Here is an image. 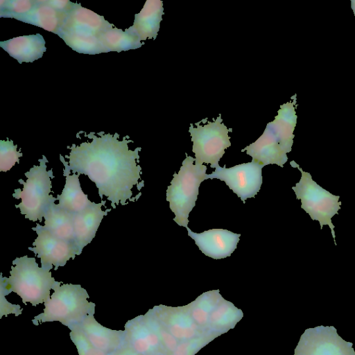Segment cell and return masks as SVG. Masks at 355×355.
I'll list each match as a JSON object with an SVG mask.
<instances>
[{
    "label": "cell",
    "mask_w": 355,
    "mask_h": 355,
    "mask_svg": "<svg viewBox=\"0 0 355 355\" xmlns=\"http://www.w3.org/2000/svg\"><path fill=\"white\" fill-rule=\"evenodd\" d=\"M221 115L214 121L205 125L196 123V128L191 124L189 132L193 142L192 151L195 154V164H210L216 168L220 159L225 154V150L231 146L229 130L224 123Z\"/></svg>",
    "instance_id": "52a82bcc"
},
{
    "label": "cell",
    "mask_w": 355,
    "mask_h": 355,
    "mask_svg": "<svg viewBox=\"0 0 355 355\" xmlns=\"http://www.w3.org/2000/svg\"><path fill=\"white\" fill-rule=\"evenodd\" d=\"M9 277L1 274L0 292L5 295L17 293L26 304L33 306L45 303L50 299V291L59 284L51 276L50 270L39 267L35 258L27 255L12 261Z\"/></svg>",
    "instance_id": "7a4b0ae2"
},
{
    "label": "cell",
    "mask_w": 355,
    "mask_h": 355,
    "mask_svg": "<svg viewBox=\"0 0 355 355\" xmlns=\"http://www.w3.org/2000/svg\"><path fill=\"white\" fill-rule=\"evenodd\" d=\"M295 103V98L292 102L280 105L275 119L266 125L274 133L286 153L291 151L295 137L293 131L297 123Z\"/></svg>",
    "instance_id": "ffe728a7"
},
{
    "label": "cell",
    "mask_w": 355,
    "mask_h": 355,
    "mask_svg": "<svg viewBox=\"0 0 355 355\" xmlns=\"http://www.w3.org/2000/svg\"><path fill=\"white\" fill-rule=\"evenodd\" d=\"M163 14L162 1L147 0L140 12L135 15L133 25L128 29L135 33L141 41L155 39Z\"/></svg>",
    "instance_id": "ac0fdd59"
},
{
    "label": "cell",
    "mask_w": 355,
    "mask_h": 355,
    "mask_svg": "<svg viewBox=\"0 0 355 355\" xmlns=\"http://www.w3.org/2000/svg\"><path fill=\"white\" fill-rule=\"evenodd\" d=\"M36 225L32 230L36 232L37 236L32 244L33 247H29L28 250L40 259L43 269L50 270L54 266L56 270L71 258L73 259L76 255H79L74 243L54 236L38 223Z\"/></svg>",
    "instance_id": "30bf717a"
},
{
    "label": "cell",
    "mask_w": 355,
    "mask_h": 355,
    "mask_svg": "<svg viewBox=\"0 0 355 355\" xmlns=\"http://www.w3.org/2000/svg\"><path fill=\"white\" fill-rule=\"evenodd\" d=\"M351 8L354 12V16H355V0L351 1Z\"/></svg>",
    "instance_id": "e575fe53"
},
{
    "label": "cell",
    "mask_w": 355,
    "mask_h": 355,
    "mask_svg": "<svg viewBox=\"0 0 355 355\" xmlns=\"http://www.w3.org/2000/svg\"><path fill=\"white\" fill-rule=\"evenodd\" d=\"M66 15L52 7L48 1H35L33 9L17 19L57 34Z\"/></svg>",
    "instance_id": "44dd1931"
},
{
    "label": "cell",
    "mask_w": 355,
    "mask_h": 355,
    "mask_svg": "<svg viewBox=\"0 0 355 355\" xmlns=\"http://www.w3.org/2000/svg\"><path fill=\"white\" fill-rule=\"evenodd\" d=\"M290 164L293 168H297L302 174L300 181L292 187L296 198L301 200V208L309 214L312 220L319 221L321 230L324 225L329 227L336 245L335 226L331 218L334 215L338 214L340 209V196H335L321 187L313 180L311 174L303 171L295 162L292 161Z\"/></svg>",
    "instance_id": "8992f818"
},
{
    "label": "cell",
    "mask_w": 355,
    "mask_h": 355,
    "mask_svg": "<svg viewBox=\"0 0 355 355\" xmlns=\"http://www.w3.org/2000/svg\"><path fill=\"white\" fill-rule=\"evenodd\" d=\"M87 136L90 141L68 146L70 153L65 156L68 162L60 155L64 168L88 176L95 183L101 198L105 196L112 208L119 203L125 205L131 200L133 186L139 185L141 168L137 162L141 148L130 150L128 144L132 140L126 137L119 140L118 133L90 132Z\"/></svg>",
    "instance_id": "6da1fadb"
},
{
    "label": "cell",
    "mask_w": 355,
    "mask_h": 355,
    "mask_svg": "<svg viewBox=\"0 0 355 355\" xmlns=\"http://www.w3.org/2000/svg\"><path fill=\"white\" fill-rule=\"evenodd\" d=\"M105 201L93 203L84 210L73 215L74 227V243L81 254L83 249L94 238L97 230L107 213L110 210L103 211L101 207Z\"/></svg>",
    "instance_id": "5bb4252c"
},
{
    "label": "cell",
    "mask_w": 355,
    "mask_h": 355,
    "mask_svg": "<svg viewBox=\"0 0 355 355\" xmlns=\"http://www.w3.org/2000/svg\"><path fill=\"white\" fill-rule=\"evenodd\" d=\"M63 175L66 182L62 193L57 195L58 200V207L71 214H76L91 205L93 202L88 199L80 187L79 175L71 174L67 169L63 170Z\"/></svg>",
    "instance_id": "d6986e66"
},
{
    "label": "cell",
    "mask_w": 355,
    "mask_h": 355,
    "mask_svg": "<svg viewBox=\"0 0 355 355\" xmlns=\"http://www.w3.org/2000/svg\"><path fill=\"white\" fill-rule=\"evenodd\" d=\"M167 327V331L175 338L189 340L198 333V324L187 313L184 311L166 312L160 316Z\"/></svg>",
    "instance_id": "cb8c5ba5"
},
{
    "label": "cell",
    "mask_w": 355,
    "mask_h": 355,
    "mask_svg": "<svg viewBox=\"0 0 355 355\" xmlns=\"http://www.w3.org/2000/svg\"><path fill=\"white\" fill-rule=\"evenodd\" d=\"M53 290L54 293L44 303V312L32 320L35 325L58 321L69 328L94 314L95 304L87 301L89 296L80 284L61 285L60 282Z\"/></svg>",
    "instance_id": "3957f363"
},
{
    "label": "cell",
    "mask_w": 355,
    "mask_h": 355,
    "mask_svg": "<svg viewBox=\"0 0 355 355\" xmlns=\"http://www.w3.org/2000/svg\"><path fill=\"white\" fill-rule=\"evenodd\" d=\"M44 229L49 230L54 236L74 243V227L73 214L58 207L52 202L44 216Z\"/></svg>",
    "instance_id": "7402d4cb"
},
{
    "label": "cell",
    "mask_w": 355,
    "mask_h": 355,
    "mask_svg": "<svg viewBox=\"0 0 355 355\" xmlns=\"http://www.w3.org/2000/svg\"><path fill=\"white\" fill-rule=\"evenodd\" d=\"M69 329L71 339L76 346L79 355H110L92 345L76 325Z\"/></svg>",
    "instance_id": "f546056e"
},
{
    "label": "cell",
    "mask_w": 355,
    "mask_h": 355,
    "mask_svg": "<svg viewBox=\"0 0 355 355\" xmlns=\"http://www.w3.org/2000/svg\"><path fill=\"white\" fill-rule=\"evenodd\" d=\"M200 344H202V341L200 340L182 343L177 346L173 352V355H192Z\"/></svg>",
    "instance_id": "1f68e13d"
},
{
    "label": "cell",
    "mask_w": 355,
    "mask_h": 355,
    "mask_svg": "<svg viewBox=\"0 0 355 355\" xmlns=\"http://www.w3.org/2000/svg\"><path fill=\"white\" fill-rule=\"evenodd\" d=\"M112 27H114L113 24L103 16L83 8L80 4L75 3L73 8L67 13L57 35L71 34L99 37L102 32Z\"/></svg>",
    "instance_id": "7c38bea8"
},
{
    "label": "cell",
    "mask_w": 355,
    "mask_h": 355,
    "mask_svg": "<svg viewBox=\"0 0 355 355\" xmlns=\"http://www.w3.org/2000/svg\"><path fill=\"white\" fill-rule=\"evenodd\" d=\"M17 146L13 144V141L7 140L0 141V171L6 172L9 171L16 163L19 162V157L23 154L17 150Z\"/></svg>",
    "instance_id": "f1b7e54d"
},
{
    "label": "cell",
    "mask_w": 355,
    "mask_h": 355,
    "mask_svg": "<svg viewBox=\"0 0 355 355\" xmlns=\"http://www.w3.org/2000/svg\"><path fill=\"white\" fill-rule=\"evenodd\" d=\"M35 6V1L15 0L1 1L0 4V17H18L29 12Z\"/></svg>",
    "instance_id": "83f0119b"
},
{
    "label": "cell",
    "mask_w": 355,
    "mask_h": 355,
    "mask_svg": "<svg viewBox=\"0 0 355 355\" xmlns=\"http://www.w3.org/2000/svg\"><path fill=\"white\" fill-rule=\"evenodd\" d=\"M160 336L162 343L166 348L171 352H174L178 346L175 338L167 330L161 327Z\"/></svg>",
    "instance_id": "d6a6232c"
},
{
    "label": "cell",
    "mask_w": 355,
    "mask_h": 355,
    "mask_svg": "<svg viewBox=\"0 0 355 355\" xmlns=\"http://www.w3.org/2000/svg\"><path fill=\"white\" fill-rule=\"evenodd\" d=\"M195 159L187 156L178 173H175L166 190V200L175 214L173 220L187 227L189 215L196 205L200 184L207 179V166L193 164Z\"/></svg>",
    "instance_id": "277c9868"
},
{
    "label": "cell",
    "mask_w": 355,
    "mask_h": 355,
    "mask_svg": "<svg viewBox=\"0 0 355 355\" xmlns=\"http://www.w3.org/2000/svg\"><path fill=\"white\" fill-rule=\"evenodd\" d=\"M99 40L105 53L135 49L143 44L140 39L128 29L123 31L116 27L102 32L99 35Z\"/></svg>",
    "instance_id": "603a6c76"
},
{
    "label": "cell",
    "mask_w": 355,
    "mask_h": 355,
    "mask_svg": "<svg viewBox=\"0 0 355 355\" xmlns=\"http://www.w3.org/2000/svg\"><path fill=\"white\" fill-rule=\"evenodd\" d=\"M188 236L195 241L200 250L214 259L230 257L236 249L240 234L223 229H211L202 233H195L188 227Z\"/></svg>",
    "instance_id": "4fadbf2b"
},
{
    "label": "cell",
    "mask_w": 355,
    "mask_h": 355,
    "mask_svg": "<svg viewBox=\"0 0 355 355\" xmlns=\"http://www.w3.org/2000/svg\"><path fill=\"white\" fill-rule=\"evenodd\" d=\"M222 300L218 291H211L202 294L191 305V317L198 324H207L211 313Z\"/></svg>",
    "instance_id": "d4e9b609"
},
{
    "label": "cell",
    "mask_w": 355,
    "mask_h": 355,
    "mask_svg": "<svg viewBox=\"0 0 355 355\" xmlns=\"http://www.w3.org/2000/svg\"><path fill=\"white\" fill-rule=\"evenodd\" d=\"M110 355H140L134 350H132L130 347L123 344L122 347H121L118 350L113 352Z\"/></svg>",
    "instance_id": "836d02e7"
},
{
    "label": "cell",
    "mask_w": 355,
    "mask_h": 355,
    "mask_svg": "<svg viewBox=\"0 0 355 355\" xmlns=\"http://www.w3.org/2000/svg\"><path fill=\"white\" fill-rule=\"evenodd\" d=\"M263 164L252 160L227 168L218 166L215 171L207 175V179H219L225 182L243 203L248 198H254L262 184Z\"/></svg>",
    "instance_id": "ba28073f"
},
{
    "label": "cell",
    "mask_w": 355,
    "mask_h": 355,
    "mask_svg": "<svg viewBox=\"0 0 355 355\" xmlns=\"http://www.w3.org/2000/svg\"><path fill=\"white\" fill-rule=\"evenodd\" d=\"M20 306L17 304H12L8 302L5 298V294L2 292H0V318H1L3 315L7 316L8 313H15L16 316L21 313V311Z\"/></svg>",
    "instance_id": "4dcf8cb0"
},
{
    "label": "cell",
    "mask_w": 355,
    "mask_h": 355,
    "mask_svg": "<svg viewBox=\"0 0 355 355\" xmlns=\"http://www.w3.org/2000/svg\"><path fill=\"white\" fill-rule=\"evenodd\" d=\"M124 331V344L139 354L160 355L162 343L160 326L148 313L129 320Z\"/></svg>",
    "instance_id": "8fae6325"
},
{
    "label": "cell",
    "mask_w": 355,
    "mask_h": 355,
    "mask_svg": "<svg viewBox=\"0 0 355 355\" xmlns=\"http://www.w3.org/2000/svg\"><path fill=\"white\" fill-rule=\"evenodd\" d=\"M239 316L236 307L223 299L211 313L209 322L214 328L224 329L236 322Z\"/></svg>",
    "instance_id": "4316f807"
},
{
    "label": "cell",
    "mask_w": 355,
    "mask_h": 355,
    "mask_svg": "<svg viewBox=\"0 0 355 355\" xmlns=\"http://www.w3.org/2000/svg\"><path fill=\"white\" fill-rule=\"evenodd\" d=\"M0 46L19 63L32 62L42 58L46 51L45 40L39 33L1 42Z\"/></svg>",
    "instance_id": "e0dca14e"
},
{
    "label": "cell",
    "mask_w": 355,
    "mask_h": 355,
    "mask_svg": "<svg viewBox=\"0 0 355 355\" xmlns=\"http://www.w3.org/2000/svg\"><path fill=\"white\" fill-rule=\"evenodd\" d=\"M96 348L111 354L124 344V331L112 330L100 324L90 315L76 324Z\"/></svg>",
    "instance_id": "9a60e30c"
},
{
    "label": "cell",
    "mask_w": 355,
    "mask_h": 355,
    "mask_svg": "<svg viewBox=\"0 0 355 355\" xmlns=\"http://www.w3.org/2000/svg\"><path fill=\"white\" fill-rule=\"evenodd\" d=\"M40 165H34L24 173L27 178L26 182L19 180L23 184V189H17L12 196L21 199V202L15 207L20 209L25 218L35 222H41L49 207L57 198L50 194L51 191V179L54 178L53 171H46L48 160L44 155L39 159Z\"/></svg>",
    "instance_id": "5b68a950"
},
{
    "label": "cell",
    "mask_w": 355,
    "mask_h": 355,
    "mask_svg": "<svg viewBox=\"0 0 355 355\" xmlns=\"http://www.w3.org/2000/svg\"><path fill=\"white\" fill-rule=\"evenodd\" d=\"M59 37H60L69 47L80 53L94 55L105 53L98 37L71 34H63Z\"/></svg>",
    "instance_id": "484cf974"
},
{
    "label": "cell",
    "mask_w": 355,
    "mask_h": 355,
    "mask_svg": "<svg viewBox=\"0 0 355 355\" xmlns=\"http://www.w3.org/2000/svg\"><path fill=\"white\" fill-rule=\"evenodd\" d=\"M241 151H246L253 161L264 166L277 164L283 167L288 160L287 153L268 126L258 139Z\"/></svg>",
    "instance_id": "2e32d148"
},
{
    "label": "cell",
    "mask_w": 355,
    "mask_h": 355,
    "mask_svg": "<svg viewBox=\"0 0 355 355\" xmlns=\"http://www.w3.org/2000/svg\"><path fill=\"white\" fill-rule=\"evenodd\" d=\"M294 355H355V352L334 327L318 326L305 330Z\"/></svg>",
    "instance_id": "9c48e42d"
}]
</instances>
